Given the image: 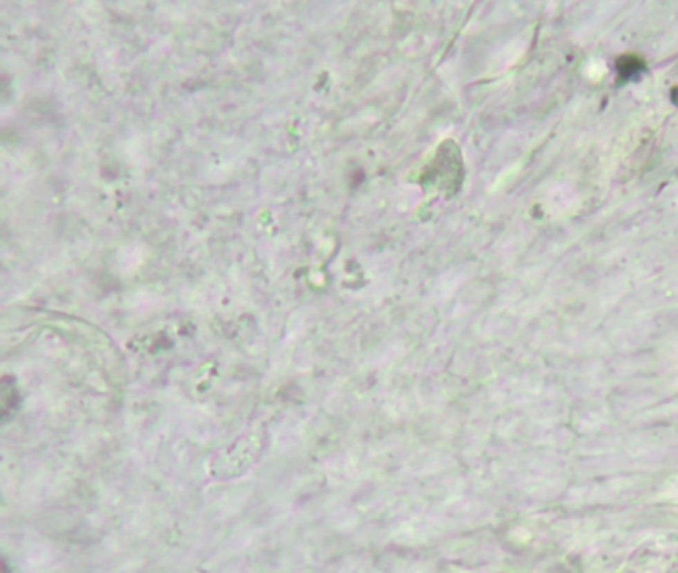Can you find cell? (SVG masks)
Listing matches in <instances>:
<instances>
[{
  "instance_id": "6da1fadb",
  "label": "cell",
  "mask_w": 678,
  "mask_h": 573,
  "mask_svg": "<svg viewBox=\"0 0 678 573\" xmlns=\"http://www.w3.org/2000/svg\"><path fill=\"white\" fill-rule=\"evenodd\" d=\"M615 68L619 80L621 82H629V80H634L636 76H641V72L645 70V62L639 56L627 54V56H621L616 60Z\"/></svg>"
}]
</instances>
